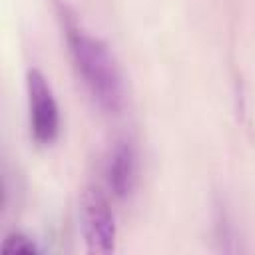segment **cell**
<instances>
[{
    "label": "cell",
    "mask_w": 255,
    "mask_h": 255,
    "mask_svg": "<svg viewBox=\"0 0 255 255\" xmlns=\"http://www.w3.org/2000/svg\"><path fill=\"white\" fill-rule=\"evenodd\" d=\"M64 30L76 72L92 100L106 114H120L126 102V88L114 54L100 38L88 34L70 18Z\"/></svg>",
    "instance_id": "1"
},
{
    "label": "cell",
    "mask_w": 255,
    "mask_h": 255,
    "mask_svg": "<svg viewBox=\"0 0 255 255\" xmlns=\"http://www.w3.org/2000/svg\"><path fill=\"white\" fill-rule=\"evenodd\" d=\"M80 227L88 253L108 255L116 249V217L98 187H86L80 197Z\"/></svg>",
    "instance_id": "2"
},
{
    "label": "cell",
    "mask_w": 255,
    "mask_h": 255,
    "mask_svg": "<svg viewBox=\"0 0 255 255\" xmlns=\"http://www.w3.org/2000/svg\"><path fill=\"white\" fill-rule=\"evenodd\" d=\"M28 108H30V133L36 143L50 145L60 131V112L46 76L30 68L26 74Z\"/></svg>",
    "instance_id": "3"
},
{
    "label": "cell",
    "mask_w": 255,
    "mask_h": 255,
    "mask_svg": "<svg viewBox=\"0 0 255 255\" xmlns=\"http://www.w3.org/2000/svg\"><path fill=\"white\" fill-rule=\"evenodd\" d=\"M106 179L116 197H128L133 191L137 179V155L129 141H120L112 149L106 165Z\"/></svg>",
    "instance_id": "4"
},
{
    "label": "cell",
    "mask_w": 255,
    "mask_h": 255,
    "mask_svg": "<svg viewBox=\"0 0 255 255\" xmlns=\"http://www.w3.org/2000/svg\"><path fill=\"white\" fill-rule=\"evenodd\" d=\"M40 249L38 245L24 233H8L4 243H2V253L6 255H12V253H18V255H36Z\"/></svg>",
    "instance_id": "5"
}]
</instances>
